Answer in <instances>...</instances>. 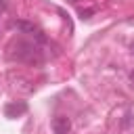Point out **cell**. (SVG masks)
Here are the masks:
<instances>
[{
    "instance_id": "cell-1",
    "label": "cell",
    "mask_w": 134,
    "mask_h": 134,
    "mask_svg": "<svg viewBox=\"0 0 134 134\" xmlns=\"http://www.w3.org/2000/svg\"><path fill=\"white\" fill-rule=\"evenodd\" d=\"M13 48H15V52H10V57L17 59V61H27V63H38L40 61V48L34 42L19 40V42H15Z\"/></svg>"
},
{
    "instance_id": "cell-2",
    "label": "cell",
    "mask_w": 134,
    "mask_h": 134,
    "mask_svg": "<svg viewBox=\"0 0 134 134\" xmlns=\"http://www.w3.org/2000/svg\"><path fill=\"white\" fill-rule=\"evenodd\" d=\"M50 126H52V132H54V134H69V130H71V119L65 117V115H57Z\"/></svg>"
},
{
    "instance_id": "cell-3",
    "label": "cell",
    "mask_w": 134,
    "mask_h": 134,
    "mask_svg": "<svg viewBox=\"0 0 134 134\" xmlns=\"http://www.w3.org/2000/svg\"><path fill=\"white\" fill-rule=\"evenodd\" d=\"M13 27L19 29V31H23V34H29V36H36V38L42 40V34H40V29H38L34 23H27V21H15Z\"/></svg>"
},
{
    "instance_id": "cell-4",
    "label": "cell",
    "mask_w": 134,
    "mask_h": 134,
    "mask_svg": "<svg viewBox=\"0 0 134 134\" xmlns=\"http://www.w3.org/2000/svg\"><path fill=\"white\" fill-rule=\"evenodd\" d=\"M25 111H27V105L25 103H10V105L4 107V115L6 117H17V115H21Z\"/></svg>"
},
{
    "instance_id": "cell-5",
    "label": "cell",
    "mask_w": 134,
    "mask_h": 134,
    "mask_svg": "<svg viewBox=\"0 0 134 134\" xmlns=\"http://www.w3.org/2000/svg\"><path fill=\"white\" fill-rule=\"evenodd\" d=\"M132 124H134V107H130V109H128V113L124 115V119H121V128H124V130H128Z\"/></svg>"
},
{
    "instance_id": "cell-6",
    "label": "cell",
    "mask_w": 134,
    "mask_h": 134,
    "mask_svg": "<svg viewBox=\"0 0 134 134\" xmlns=\"http://www.w3.org/2000/svg\"><path fill=\"white\" fill-rule=\"evenodd\" d=\"M6 13V0H0V15Z\"/></svg>"
},
{
    "instance_id": "cell-7",
    "label": "cell",
    "mask_w": 134,
    "mask_h": 134,
    "mask_svg": "<svg viewBox=\"0 0 134 134\" xmlns=\"http://www.w3.org/2000/svg\"><path fill=\"white\" fill-rule=\"evenodd\" d=\"M69 2H75V0H69Z\"/></svg>"
}]
</instances>
